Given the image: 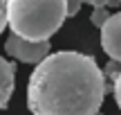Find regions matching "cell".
Segmentation results:
<instances>
[{
    "instance_id": "1",
    "label": "cell",
    "mask_w": 121,
    "mask_h": 115,
    "mask_svg": "<svg viewBox=\"0 0 121 115\" xmlns=\"http://www.w3.org/2000/svg\"><path fill=\"white\" fill-rule=\"evenodd\" d=\"M105 90V72L94 57L63 50L36 63L27 84V106L31 115H96Z\"/></svg>"
},
{
    "instance_id": "2",
    "label": "cell",
    "mask_w": 121,
    "mask_h": 115,
    "mask_svg": "<svg viewBox=\"0 0 121 115\" xmlns=\"http://www.w3.org/2000/svg\"><path fill=\"white\" fill-rule=\"evenodd\" d=\"M65 18V0H7V25L27 41H49Z\"/></svg>"
},
{
    "instance_id": "3",
    "label": "cell",
    "mask_w": 121,
    "mask_h": 115,
    "mask_svg": "<svg viewBox=\"0 0 121 115\" xmlns=\"http://www.w3.org/2000/svg\"><path fill=\"white\" fill-rule=\"evenodd\" d=\"M49 41H27V38H20V36L11 34L4 43V50H7L9 57L18 59L22 63H38L43 61L45 57L49 54Z\"/></svg>"
},
{
    "instance_id": "4",
    "label": "cell",
    "mask_w": 121,
    "mask_h": 115,
    "mask_svg": "<svg viewBox=\"0 0 121 115\" xmlns=\"http://www.w3.org/2000/svg\"><path fill=\"white\" fill-rule=\"evenodd\" d=\"M101 45L112 61L121 63V11L110 14L108 20L101 25Z\"/></svg>"
},
{
    "instance_id": "5",
    "label": "cell",
    "mask_w": 121,
    "mask_h": 115,
    "mask_svg": "<svg viewBox=\"0 0 121 115\" xmlns=\"http://www.w3.org/2000/svg\"><path fill=\"white\" fill-rule=\"evenodd\" d=\"M13 88H16V66L4 57H0V108L9 104Z\"/></svg>"
},
{
    "instance_id": "6",
    "label": "cell",
    "mask_w": 121,
    "mask_h": 115,
    "mask_svg": "<svg viewBox=\"0 0 121 115\" xmlns=\"http://www.w3.org/2000/svg\"><path fill=\"white\" fill-rule=\"evenodd\" d=\"M108 16H110L108 7H103V5H101V7H94V11H92L90 20H92V25H94V27H99V29H101V25L108 20Z\"/></svg>"
},
{
    "instance_id": "7",
    "label": "cell",
    "mask_w": 121,
    "mask_h": 115,
    "mask_svg": "<svg viewBox=\"0 0 121 115\" xmlns=\"http://www.w3.org/2000/svg\"><path fill=\"white\" fill-rule=\"evenodd\" d=\"M112 95H114V102H117V106L121 111V70H119V75L112 79Z\"/></svg>"
},
{
    "instance_id": "8",
    "label": "cell",
    "mask_w": 121,
    "mask_h": 115,
    "mask_svg": "<svg viewBox=\"0 0 121 115\" xmlns=\"http://www.w3.org/2000/svg\"><path fill=\"white\" fill-rule=\"evenodd\" d=\"M83 2H87V5H92V7H119L121 5V0H83Z\"/></svg>"
},
{
    "instance_id": "9",
    "label": "cell",
    "mask_w": 121,
    "mask_h": 115,
    "mask_svg": "<svg viewBox=\"0 0 121 115\" xmlns=\"http://www.w3.org/2000/svg\"><path fill=\"white\" fill-rule=\"evenodd\" d=\"M65 5H67V16H76L81 5H83V0H65Z\"/></svg>"
},
{
    "instance_id": "10",
    "label": "cell",
    "mask_w": 121,
    "mask_h": 115,
    "mask_svg": "<svg viewBox=\"0 0 121 115\" xmlns=\"http://www.w3.org/2000/svg\"><path fill=\"white\" fill-rule=\"evenodd\" d=\"M7 27V0H0V34Z\"/></svg>"
}]
</instances>
